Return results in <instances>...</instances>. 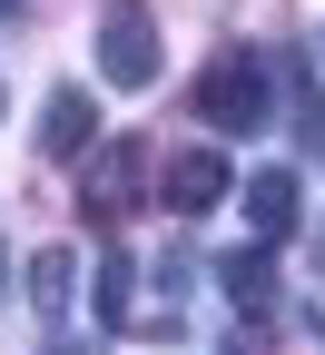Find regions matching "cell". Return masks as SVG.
<instances>
[{
    "mask_svg": "<svg viewBox=\"0 0 325 355\" xmlns=\"http://www.w3.org/2000/svg\"><path fill=\"white\" fill-rule=\"evenodd\" d=\"M197 119H207V128H227V139H256V128L276 119V60L227 50V60L197 79Z\"/></svg>",
    "mask_w": 325,
    "mask_h": 355,
    "instance_id": "obj_1",
    "label": "cell"
},
{
    "mask_svg": "<svg viewBox=\"0 0 325 355\" xmlns=\"http://www.w3.org/2000/svg\"><path fill=\"white\" fill-rule=\"evenodd\" d=\"M89 40H99V79L109 89H148L158 79V20H148V0H109Z\"/></svg>",
    "mask_w": 325,
    "mask_h": 355,
    "instance_id": "obj_2",
    "label": "cell"
},
{
    "mask_svg": "<svg viewBox=\"0 0 325 355\" xmlns=\"http://www.w3.org/2000/svg\"><path fill=\"white\" fill-rule=\"evenodd\" d=\"M138 168H148V148H138V139H109L99 158L79 168V217H89V227H118V217L138 207Z\"/></svg>",
    "mask_w": 325,
    "mask_h": 355,
    "instance_id": "obj_3",
    "label": "cell"
},
{
    "mask_svg": "<svg viewBox=\"0 0 325 355\" xmlns=\"http://www.w3.org/2000/svg\"><path fill=\"white\" fill-rule=\"evenodd\" d=\"M296 217H306V198H296V168H256V178H247V247L296 237Z\"/></svg>",
    "mask_w": 325,
    "mask_h": 355,
    "instance_id": "obj_4",
    "label": "cell"
},
{
    "mask_svg": "<svg viewBox=\"0 0 325 355\" xmlns=\"http://www.w3.org/2000/svg\"><path fill=\"white\" fill-rule=\"evenodd\" d=\"M227 188H237V178H227V158H217V148H177V158H168V178H158V198H168L177 217H207Z\"/></svg>",
    "mask_w": 325,
    "mask_h": 355,
    "instance_id": "obj_5",
    "label": "cell"
},
{
    "mask_svg": "<svg viewBox=\"0 0 325 355\" xmlns=\"http://www.w3.org/2000/svg\"><path fill=\"white\" fill-rule=\"evenodd\" d=\"M89 139H99V99H89V89H50V109H39V148H50V158H79Z\"/></svg>",
    "mask_w": 325,
    "mask_h": 355,
    "instance_id": "obj_6",
    "label": "cell"
},
{
    "mask_svg": "<svg viewBox=\"0 0 325 355\" xmlns=\"http://www.w3.org/2000/svg\"><path fill=\"white\" fill-rule=\"evenodd\" d=\"M69 296H79V257H69V247H39V257H30V316L60 326Z\"/></svg>",
    "mask_w": 325,
    "mask_h": 355,
    "instance_id": "obj_7",
    "label": "cell"
},
{
    "mask_svg": "<svg viewBox=\"0 0 325 355\" xmlns=\"http://www.w3.org/2000/svg\"><path fill=\"white\" fill-rule=\"evenodd\" d=\"M217 286H227V306H237V316H276V257H266V247L227 257V266H217Z\"/></svg>",
    "mask_w": 325,
    "mask_h": 355,
    "instance_id": "obj_8",
    "label": "cell"
},
{
    "mask_svg": "<svg viewBox=\"0 0 325 355\" xmlns=\"http://www.w3.org/2000/svg\"><path fill=\"white\" fill-rule=\"evenodd\" d=\"M138 316V266L118 247H99V326H128Z\"/></svg>",
    "mask_w": 325,
    "mask_h": 355,
    "instance_id": "obj_9",
    "label": "cell"
},
{
    "mask_svg": "<svg viewBox=\"0 0 325 355\" xmlns=\"http://www.w3.org/2000/svg\"><path fill=\"white\" fill-rule=\"evenodd\" d=\"M296 109H306V119H296V139H306V158H325V89H306Z\"/></svg>",
    "mask_w": 325,
    "mask_h": 355,
    "instance_id": "obj_10",
    "label": "cell"
},
{
    "mask_svg": "<svg viewBox=\"0 0 325 355\" xmlns=\"http://www.w3.org/2000/svg\"><path fill=\"white\" fill-rule=\"evenodd\" d=\"M0 286H10V257H0Z\"/></svg>",
    "mask_w": 325,
    "mask_h": 355,
    "instance_id": "obj_11",
    "label": "cell"
},
{
    "mask_svg": "<svg viewBox=\"0 0 325 355\" xmlns=\"http://www.w3.org/2000/svg\"><path fill=\"white\" fill-rule=\"evenodd\" d=\"M10 10H20V0H0V20H10Z\"/></svg>",
    "mask_w": 325,
    "mask_h": 355,
    "instance_id": "obj_12",
    "label": "cell"
},
{
    "mask_svg": "<svg viewBox=\"0 0 325 355\" xmlns=\"http://www.w3.org/2000/svg\"><path fill=\"white\" fill-rule=\"evenodd\" d=\"M315 257H325V227H315Z\"/></svg>",
    "mask_w": 325,
    "mask_h": 355,
    "instance_id": "obj_13",
    "label": "cell"
},
{
    "mask_svg": "<svg viewBox=\"0 0 325 355\" xmlns=\"http://www.w3.org/2000/svg\"><path fill=\"white\" fill-rule=\"evenodd\" d=\"M50 355H69V345H50Z\"/></svg>",
    "mask_w": 325,
    "mask_h": 355,
    "instance_id": "obj_14",
    "label": "cell"
}]
</instances>
